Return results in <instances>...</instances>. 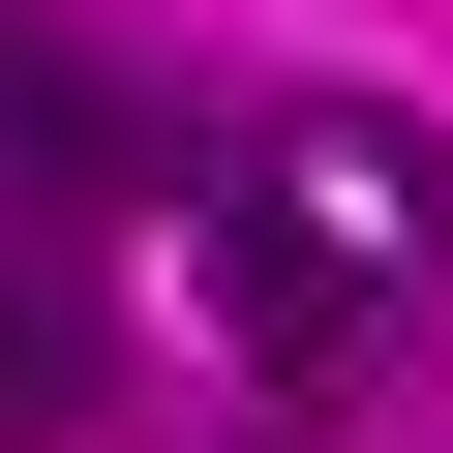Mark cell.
Instances as JSON below:
<instances>
[{
	"label": "cell",
	"mask_w": 453,
	"mask_h": 453,
	"mask_svg": "<svg viewBox=\"0 0 453 453\" xmlns=\"http://www.w3.org/2000/svg\"><path fill=\"white\" fill-rule=\"evenodd\" d=\"M91 393H121V273L0 211V453H91Z\"/></svg>",
	"instance_id": "cell-3"
},
{
	"label": "cell",
	"mask_w": 453,
	"mask_h": 453,
	"mask_svg": "<svg viewBox=\"0 0 453 453\" xmlns=\"http://www.w3.org/2000/svg\"><path fill=\"white\" fill-rule=\"evenodd\" d=\"M211 121L151 91V61H91V31H0V211H31V242H91L121 181H181Z\"/></svg>",
	"instance_id": "cell-2"
},
{
	"label": "cell",
	"mask_w": 453,
	"mask_h": 453,
	"mask_svg": "<svg viewBox=\"0 0 453 453\" xmlns=\"http://www.w3.org/2000/svg\"><path fill=\"white\" fill-rule=\"evenodd\" d=\"M181 273H211V333H242L273 393H363V363L453 303V151H423L393 91H273V121L181 151Z\"/></svg>",
	"instance_id": "cell-1"
}]
</instances>
